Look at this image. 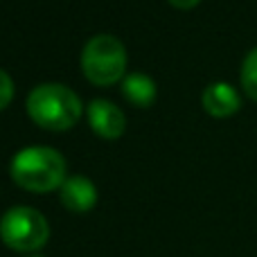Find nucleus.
<instances>
[{"instance_id":"1","label":"nucleus","mask_w":257,"mask_h":257,"mask_svg":"<svg viewBox=\"0 0 257 257\" xmlns=\"http://www.w3.org/2000/svg\"><path fill=\"white\" fill-rule=\"evenodd\" d=\"M14 183L30 192L57 190L66 181V158L52 147H27L18 151L9 165Z\"/></svg>"},{"instance_id":"2","label":"nucleus","mask_w":257,"mask_h":257,"mask_svg":"<svg viewBox=\"0 0 257 257\" xmlns=\"http://www.w3.org/2000/svg\"><path fill=\"white\" fill-rule=\"evenodd\" d=\"M27 113L39 126L50 131H66L79 122L84 104L68 86L39 84L27 95Z\"/></svg>"},{"instance_id":"3","label":"nucleus","mask_w":257,"mask_h":257,"mask_svg":"<svg viewBox=\"0 0 257 257\" xmlns=\"http://www.w3.org/2000/svg\"><path fill=\"white\" fill-rule=\"evenodd\" d=\"M126 68V48L117 36L97 34L81 50V70L95 86H113Z\"/></svg>"},{"instance_id":"4","label":"nucleus","mask_w":257,"mask_h":257,"mask_svg":"<svg viewBox=\"0 0 257 257\" xmlns=\"http://www.w3.org/2000/svg\"><path fill=\"white\" fill-rule=\"evenodd\" d=\"M0 239L5 246L18 253H34L50 239L48 219L34 208L16 205L9 208L0 219Z\"/></svg>"},{"instance_id":"5","label":"nucleus","mask_w":257,"mask_h":257,"mask_svg":"<svg viewBox=\"0 0 257 257\" xmlns=\"http://www.w3.org/2000/svg\"><path fill=\"white\" fill-rule=\"evenodd\" d=\"M88 122L97 136L104 140H115L124 133V113L117 104L108 99H93L88 104Z\"/></svg>"},{"instance_id":"6","label":"nucleus","mask_w":257,"mask_h":257,"mask_svg":"<svg viewBox=\"0 0 257 257\" xmlns=\"http://www.w3.org/2000/svg\"><path fill=\"white\" fill-rule=\"evenodd\" d=\"M59 196H61V203L77 214L88 212L97 203V190L93 181L86 176H68L59 187Z\"/></svg>"},{"instance_id":"7","label":"nucleus","mask_w":257,"mask_h":257,"mask_svg":"<svg viewBox=\"0 0 257 257\" xmlns=\"http://www.w3.org/2000/svg\"><path fill=\"white\" fill-rule=\"evenodd\" d=\"M203 108L210 113L212 117H228L232 113L239 111L241 106V97L230 84L226 81H214L208 88L203 90Z\"/></svg>"},{"instance_id":"8","label":"nucleus","mask_w":257,"mask_h":257,"mask_svg":"<svg viewBox=\"0 0 257 257\" xmlns=\"http://www.w3.org/2000/svg\"><path fill=\"white\" fill-rule=\"evenodd\" d=\"M122 93L133 106H151L156 99V81L145 72H131L122 79Z\"/></svg>"},{"instance_id":"9","label":"nucleus","mask_w":257,"mask_h":257,"mask_svg":"<svg viewBox=\"0 0 257 257\" xmlns=\"http://www.w3.org/2000/svg\"><path fill=\"white\" fill-rule=\"evenodd\" d=\"M241 88L250 99L257 102V48L250 50L241 63Z\"/></svg>"},{"instance_id":"10","label":"nucleus","mask_w":257,"mask_h":257,"mask_svg":"<svg viewBox=\"0 0 257 257\" xmlns=\"http://www.w3.org/2000/svg\"><path fill=\"white\" fill-rule=\"evenodd\" d=\"M14 99V81L7 72L0 68V111Z\"/></svg>"},{"instance_id":"11","label":"nucleus","mask_w":257,"mask_h":257,"mask_svg":"<svg viewBox=\"0 0 257 257\" xmlns=\"http://www.w3.org/2000/svg\"><path fill=\"white\" fill-rule=\"evenodd\" d=\"M169 3H172L176 9H192L194 5H199L201 0H169Z\"/></svg>"},{"instance_id":"12","label":"nucleus","mask_w":257,"mask_h":257,"mask_svg":"<svg viewBox=\"0 0 257 257\" xmlns=\"http://www.w3.org/2000/svg\"><path fill=\"white\" fill-rule=\"evenodd\" d=\"M30 257H43V255H30Z\"/></svg>"}]
</instances>
